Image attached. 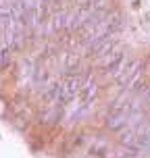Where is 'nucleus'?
I'll use <instances>...</instances> for the list:
<instances>
[{
  "label": "nucleus",
  "mask_w": 150,
  "mask_h": 158,
  "mask_svg": "<svg viewBox=\"0 0 150 158\" xmlns=\"http://www.w3.org/2000/svg\"><path fill=\"white\" fill-rule=\"evenodd\" d=\"M127 125H129V112H113L106 117V127L113 131H119Z\"/></svg>",
  "instance_id": "2"
},
{
  "label": "nucleus",
  "mask_w": 150,
  "mask_h": 158,
  "mask_svg": "<svg viewBox=\"0 0 150 158\" xmlns=\"http://www.w3.org/2000/svg\"><path fill=\"white\" fill-rule=\"evenodd\" d=\"M119 85H131L140 79V60L138 58H125L119 73L115 75Z\"/></svg>",
  "instance_id": "1"
}]
</instances>
